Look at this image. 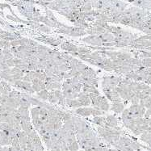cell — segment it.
<instances>
[{"instance_id": "6da1fadb", "label": "cell", "mask_w": 151, "mask_h": 151, "mask_svg": "<svg viewBox=\"0 0 151 151\" xmlns=\"http://www.w3.org/2000/svg\"><path fill=\"white\" fill-rule=\"evenodd\" d=\"M120 81H121V78H117V77H114V76L104 77L103 78V82L101 83V86H102L103 89L113 90L119 85Z\"/></svg>"}, {"instance_id": "7a4b0ae2", "label": "cell", "mask_w": 151, "mask_h": 151, "mask_svg": "<svg viewBox=\"0 0 151 151\" xmlns=\"http://www.w3.org/2000/svg\"><path fill=\"white\" fill-rule=\"evenodd\" d=\"M62 39L63 40V37H58V38H53L51 36H39L36 38V41H40L41 43H45L48 44L51 46H58L62 44Z\"/></svg>"}, {"instance_id": "3957f363", "label": "cell", "mask_w": 151, "mask_h": 151, "mask_svg": "<svg viewBox=\"0 0 151 151\" xmlns=\"http://www.w3.org/2000/svg\"><path fill=\"white\" fill-rule=\"evenodd\" d=\"M83 42L91 46H102L103 41L101 40L100 36H89L83 38L82 40Z\"/></svg>"}, {"instance_id": "277c9868", "label": "cell", "mask_w": 151, "mask_h": 151, "mask_svg": "<svg viewBox=\"0 0 151 151\" xmlns=\"http://www.w3.org/2000/svg\"><path fill=\"white\" fill-rule=\"evenodd\" d=\"M77 100L82 104V107H88L91 104V100L90 99L89 95L83 93V91H80L78 93V96L77 98Z\"/></svg>"}, {"instance_id": "5b68a950", "label": "cell", "mask_w": 151, "mask_h": 151, "mask_svg": "<svg viewBox=\"0 0 151 151\" xmlns=\"http://www.w3.org/2000/svg\"><path fill=\"white\" fill-rule=\"evenodd\" d=\"M60 46H61V49L67 52H78V47L77 45L70 43V42H66V41L62 42V44L60 45Z\"/></svg>"}, {"instance_id": "8992f818", "label": "cell", "mask_w": 151, "mask_h": 151, "mask_svg": "<svg viewBox=\"0 0 151 151\" xmlns=\"http://www.w3.org/2000/svg\"><path fill=\"white\" fill-rule=\"evenodd\" d=\"M92 110H93V107H78L76 109L75 112H76V114L83 116V117H87L89 116L92 114Z\"/></svg>"}, {"instance_id": "52a82bcc", "label": "cell", "mask_w": 151, "mask_h": 151, "mask_svg": "<svg viewBox=\"0 0 151 151\" xmlns=\"http://www.w3.org/2000/svg\"><path fill=\"white\" fill-rule=\"evenodd\" d=\"M19 113L20 114L22 120H30V112L29 108H26L23 107H19L17 108Z\"/></svg>"}, {"instance_id": "ba28073f", "label": "cell", "mask_w": 151, "mask_h": 151, "mask_svg": "<svg viewBox=\"0 0 151 151\" xmlns=\"http://www.w3.org/2000/svg\"><path fill=\"white\" fill-rule=\"evenodd\" d=\"M117 124H118L117 120L114 116L109 115L106 117V122H105L104 126H108V127H111V128H114V127L117 126Z\"/></svg>"}, {"instance_id": "9c48e42d", "label": "cell", "mask_w": 151, "mask_h": 151, "mask_svg": "<svg viewBox=\"0 0 151 151\" xmlns=\"http://www.w3.org/2000/svg\"><path fill=\"white\" fill-rule=\"evenodd\" d=\"M100 37L101 40L103 41V43H107V42H113L114 41V35L111 32H106L103 34L100 35Z\"/></svg>"}, {"instance_id": "30bf717a", "label": "cell", "mask_w": 151, "mask_h": 151, "mask_svg": "<svg viewBox=\"0 0 151 151\" xmlns=\"http://www.w3.org/2000/svg\"><path fill=\"white\" fill-rule=\"evenodd\" d=\"M65 103H66V106L72 107V108H78L81 107L82 104L80 103V102L77 100H71V99H65Z\"/></svg>"}, {"instance_id": "8fae6325", "label": "cell", "mask_w": 151, "mask_h": 151, "mask_svg": "<svg viewBox=\"0 0 151 151\" xmlns=\"http://www.w3.org/2000/svg\"><path fill=\"white\" fill-rule=\"evenodd\" d=\"M93 123L97 125L98 126H102L103 127L105 125L106 122V117H103L102 116H94L93 119Z\"/></svg>"}, {"instance_id": "7c38bea8", "label": "cell", "mask_w": 151, "mask_h": 151, "mask_svg": "<svg viewBox=\"0 0 151 151\" xmlns=\"http://www.w3.org/2000/svg\"><path fill=\"white\" fill-rule=\"evenodd\" d=\"M37 99H39L40 100L42 101H47L48 100V96H49V91L48 90H41L40 91L37 92Z\"/></svg>"}, {"instance_id": "4fadbf2b", "label": "cell", "mask_w": 151, "mask_h": 151, "mask_svg": "<svg viewBox=\"0 0 151 151\" xmlns=\"http://www.w3.org/2000/svg\"><path fill=\"white\" fill-rule=\"evenodd\" d=\"M111 110L116 113H120L124 110V105L121 103H113Z\"/></svg>"}, {"instance_id": "5bb4252c", "label": "cell", "mask_w": 151, "mask_h": 151, "mask_svg": "<svg viewBox=\"0 0 151 151\" xmlns=\"http://www.w3.org/2000/svg\"><path fill=\"white\" fill-rule=\"evenodd\" d=\"M40 107H34L31 109V116L32 120H37L40 116Z\"/></svg>"}, {"instance_id": "9a60e30c", "label": "cell", "mask_w": 151, "mask_h": 151, "mask_svg": "<svg viewBox=\"0 0 151 151\" xmlns=\"http://www.w3.org/2000/svg\"><path fill=\"white\" fill-rule=\"evenodd\" d=\"M49 103L51 104H56V103H58V98H57L54 91H49V96H48V100Z\"/></svg>"}, {"instance_id": "2e32d148", "label": "cell", "mask_w": 151, "mask_h": 151, "mask_svg": "<svg viewBox=\"0 0 151 151\" xmlns=\"http://www.w3.org/2000/svg\"><path fill=\"white\" fill-rule=\"evenodd\" d=\"M76 68H77V70H78L80 73L83 74L84 72H86L89 67L87 66V65H85L84 63H83L81 61L78 60V62H77V65H76Z\"/></svg>"}, {"instance_id": "e0dca14e", "label": "cell", "mask_w": 151, "mask_h": 151, "mask_svg": "<svg viewBox=\"0 0 151 151\" xmlns=\"http://www.w3.org/2000/svg\"><path fill=\"white\" fill-rule=\"evenodd\" d=\"M32 106L30 101L28 99L24 97H20V107H23L26 108H29Z\"/></svg>"}, {"instance_id": "ac0fdd59", "label": "cell", "mask_w": 151, "mask_h": 151, "mask_svg": "<svg viewBox=\"0 0 151 151\" xmlns=\"http://www.w3.org/2000/svg\"><path fill=\"white\" fill-rule=\"evenodd\" d=\"M38 31L43 32V33H45V34H49L51 32V28H49V26H47L45 24H40L38 29Z\"/></svg>"}, {"instance_id": "d6986e66", "label": "cell", "mask_w": 151, "mask_h": 151, "mask_svg": "<svg viewBox=\"0 0 151 151\" xmlns=\"http://www.w3.org/2000/svg\"><path fill=\"white\" fill-rule=\"evenodd\" d=\"M78 53H79V56L80 55H84V54H88V53H91L92 52L91 50L89 48H86V47H78ZM78 56V57H79Z\"/></svg>"}, {"instance_id": "ffe728a7", "label": "cell", "mask_w": 151, "mask_h": 151, "mask_svg": "<svg viewBox=\"0 0 151 151\" xmlns=\"http://www.w3.org/2000/svg\"><path fill=\"white\" fill-rule=\"evenodd\" d=\"M100 110H102V111H103V112H107L108 110H109V107H110V106H109V103H108V102H107V100H104L103 101L101 104L100 105Z\"/></svg>"}, {"instance_id": "44dd1931", "label": "cell", "mask_w": 151, "mask_h": 151, "mask_svg": "<svg viewBox=\"0 0 151 151\" xmlns=\"http://www.w3.org/2000/svg\"><path fill=\"white\" fill-rule=\"evenodd\" d=\"M1 84H2V86L3 87V89L5 90V91H8V92H10L12 91V89H11V85L10 83H8L7 81H5V80H1Z\"/></svg>"}, {"instance_id": "7402d4cb", "label": "cell", "mask_w": 151, "mask_h": 151, "mask_svg": "<svg viewBox=\"0 0 151 151\" xmlns=\"http://www.w3.org/2000/svg\"><path fill=\"white\" fill-rule=\"evenodd\" d=\"M105 114V112H103L102 110L100 109H95V108L93 107V110H92V116H103Z\"/></svg>"}, {"instance_id": "603a6c76", "label": "cell", "mask_w": 151, "mask_h": 151, "mask_svg": "<svg viewBox=\"0 0 151 151\" xmlns=\"http://www.w3.org/2000/svg\"><path fill=\"white\" fill-rule=\"evenodd\" d=\"M21 92L17 91H11L9 92V97L11 98H20Z\"/></svg>"}, {"instance_id": "cb8c5ba5", "label": "cell", "mask_w": 151, "mask_h": 151, "mask_svg": "<svg viewBox=\"0 0 151 151\" xmlns=\"http://www.w3.org/2000/svg\"><path fill=\"white\" fill-rule=\"evenodd\" d=\"M62 58H63L64 59H65L66 61H68L69 62L74 58L73 56H71L69 53H62Z\"/></svg>"}, {"instance_id": "d4e9b609", "label": "cell", "mask_w": 151, "mask_h": 151, "mask_svg": "<svg viewBox=\"0 0 151 151\" xmlns=\"http://www.w3.org/2000/svg\"><path fill=\"white\" fill-rule=\"evenodd\" d=\"M32 89L34 90V91L36 92V93L41 91V88L40 87L39 83H32Z\"/></svg>"}, {"instance_id": "484cf974", "label": "cell", "mask_w": 151, "mask_h": 151, "mask_svg": "<svg viewBox=\"0 0 151 151\" xmlns=\"http://www.w3.org/2000/svg\"><path fill=\"white\" fill-rule=\"evenodd\" d=\"M72 114L70 112H65V116L63 117V119H62V121L63 122H65V121H67L69 120H71V118H72Z\"/></svg>"}, {"instance_id": "4316f807", "label": "cell", "mask_w": 151, "mask_h": 151, "mask_svg": "<svg viewBox=\"0 0 151 151\" xmlns=\"http://www.w3.org/2000/svg\"><path fill=\"white\" fill-rule=\"evenodd\" d=\"M6 63L10 68H12L15 66V63H14V58H11V59H7L6 60Z\"/></svg>"}, {"instance_id": "83f0119b", "label": "cell", "mask_w": 151, "mask_h": 151, "mask_svg": "<svg viewBox=\"0 0 151 151\" xmlns=\"http://www.w3.org/2000/svg\"><path fill=\"white\" fill-rule=\"evenodd\" d=\"M11 47H18V46H20V39L11 40Z\"/></svg>"}, {"instance_id": "f1b7e54d", "label": "cell", "mask_w": 151, "mask_h": 151, "mask_svg": "<svg viewBox=\"0 0 151 151\" xmlns=\"http://www.w3.org/2000/svg\"><path fill=\"white\" fill-rule=\"evenodd\" d=\"M7 22H6L4 20H3L2 18H0V24L3 25V26L4 27V26H5V25L7 24Z\"/></svg>"}, {"instance_id": "f546056e", "label": "cell", "mask_w": 151, "mask_h": 151, "mask_svg": "<svg viewBox=\"0 0 151 151\" xmlns=\"http://www.w3.org/2000/svg\"><path fill=\"white\" fill-rule=\"evenodd\" d=\"M78 151H85V150L83 149V150H78Z\"/></svg>"}]
</instances>
